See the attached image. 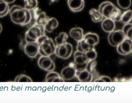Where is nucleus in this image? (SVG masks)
Segmentation results:
<instances>
[{"label":"nucleus","mask_w":132,"mask_h":103,"mask_svg":"<svg viewBox=\"0 0 132 103\" xmlns=\"http://www.w3.org/2000/svg\"><path fill=\"white\" fill-rule=\"evenodd\" d=\"M37 43L39 46V54L41 56H50L55 54L56 45L52 38L44 35L38 39Z\"/></svg>","instance_id":"f257e3e1"},{"label":"nucleus","mask_w":132,"mask_h":103,"mask_svg":"<svg viewBox=\"0 0 132 103\" xmlns=\"http://www.w3.org/2000/svg\"><path fill=\"white\" fill-rule=\"evenodd\" d=\"M9 13L13 23L23 26L26 18V9L19 5H13L10 8Z\"/></svg>","instance_id":"f03ea898"},{"label":"nucleus","mask_w":132,"mask_h":103,"mask_svg":"<svg viewBox=\"0 0 132 103\" xmlns=\"http://www.w3.org/2000/svg\"><path fill=\"white\" fill-rule=\"evenodd\" d=\"M44 26L35 24L26 32L25 40L26 43L37 42L38 39L45 35Z\"/></svg>","instance_id":"7ed1b4c3"},{"label":"nucleus","mask_w":132,"mask_h":103,"mask_svg":"<svg viewBox=\"0 0 132 103\" xmlns=\"http://www.w3.org/2000/svg\"><path fill=\"white\" fill-rule=\"evenodd\" d=\"M73 52V46L69 43L56 46L55 54L61 59H66L69 58Z\"/></svg>","instance_id":"20e7f679"},{"label":"nucleus","mask_w":132,"mask_h":103,"mask_svg":"<svg viewBox=\"0 0 132 103\" xmlns=\"http://www.w3.org/2000/svg\"><path fill=\"white\" fill-rule=\"evenodd\" d=\"M88 60L86 53L76 51L74 54V66L76 71H80L86 69Z\"/></svg>","instance_id":"39448f33"},{"label":"nucleus","mask_w":132,"mask_h":103,"mask_svg":"<svg viewBox=\"0 0 132 103\" xmlns=\"http://www.w3.org/2000/svg\"><path fill=\"white\" fill-rule=\"evenodd\" d=\"M126 38L125 35L122 30H114L110 32L108 36L109 44L113 46L117 47Z\"/></svg>","instance_id":"423d86ee"},{"label":"nucleus","mask_w":132,"mask_h":103,"mask_svg":"<svg viewBox=\"0 0 132 103\" xmlns=\"http://www.w3.org/2000/svg\"><path fill=\"white\" fill-rule=\"evenodd\" d=\"M39 46L37 42L26 43L24 47V51L25 54L29 58H35L39 54Z\"/></svg>","instance_id":"0eeeda50"},{"label":"nucleus","mask_w":132,"mask_h":103,"mask_svg":"<svg viewBox=\"0 0 132 103\" xmlns=\"http://www.w3.org/2000/svg\"><path fill=\"white\" fill-rule=\"evenodd\" d=\"M116 6L110 2L105 1L102 3L98 7V10L103 17L109 18V15Z\"/></svg>","instance_id":"6e6552de"},{"label":"nucleus","mask_w":132,"mask_h":103,"mask_svg":"<svg viewBox=\"0 0 132 103\" xmlns=\"http://www.w3.org/2000/svg\"><path fill=\"white\" fill-rule=\"evenodd\" d=\"M76 72L74 66H68L62 69L60 75L64 80H70L75 77Z\"/></svg>","instance_id":"1a4fd4ad"},{"label":"nucleus","mask_w":132,"mask_h":103,"mask_svg":"<svg viewBox=\"0 0 132 103\" xmlns=\"http://www.w3.org/2000/svg\"><path fill=\"white\" fill-rule=\"evenodd\" d=\"M68 5L72 12H78L84 9L85 1L84 0H68Z\"/></svg>","instance_id":"9d476101"},{"label":"nucleus","mask_w":132,"mask_h":103,"mask_svg":"<svg viewBox=\"0 0 132 103\" xmlns=\"http://www.w3.org/2000/svg\"><path fill=\"white\" fill-rule=\"evenodd\" d=\"M53 61L50 56H41L38 60V65L39 68L43 70L47 71Z\"/></svg>","instance_id":"9b49d317"},{"label":"nucleus","mask_w":132,"mask_h":103,"mask_svg":"<svg viewBox=\"0 0 132 103\" xmlns=\"http://www.w3.org/2000/svg\"><path fill=\"white\" fill-rule=\"evenodd\" d=\"M75 77L79 81L82 82H89L93 79L92 74L89 72L86 69L80 71H76Z\"/></svg>","instance_id":"f8f14e48"},{"label":"nucleus","mask_w":132,"mask_h":103,"mask_svg":"<svg viewBox=\"0 0 132 103\" xmlns=\"http://www.w3.org/2000/svg\"><path fill=\"white\" fill-rule=\"evenodd\" d=\"M101 26L105 32L110 33L114 30L116 27L115 22L109 18H105L102 21Z\"/></svg>","instance_id":"ddd939ff"},{"label":"nucleus","mask_w":132,"mask_h":103,"mask_svg":"<svg viewBox=\"0 0 132 103\" xmlns=\"http://www.w3.org/2000/svg\"><path fill=\"white\" fill-rule=\"evenodd\" d=\"M70 36L76 42H79L84 38L83 30L80 27L72 28L69 32Z\"/></svg>","instance_id":"4468645a"},{"label":"nucleus","mask_w":132,"mask_h":103,"mask_svg":"<svg viewBox=\"0 0 132 103\" xmlns=\"http://www.w3.org/2000/svg\"><path fill=\"white\" fill-rule=\"evenodd\" d=\"M83 39H84L88 44L93 47H94L99 42V36L98 35L91 32H88L85 34Z\"/></svg>","instance_id":"2eb2a0df"},{"label":"nucleus","mask_w":132,"mask_h":103,"mask_svg":"<svg viewBox=\"0 0 132 103\" xmlns=\"http://www.w3.org/2000/svg\"><path fill=\"white\" fill-rule=\"evenodd\" d=\"M45 81L47 82H62L64 80L58 73L54 71L48 72L45 76Z\"/></svg>","instance_id":"dca6fc26"},{"label":"nucleus","mask_w":132,"mask_h":103,"mask_svg":"<svg viewBox=\"0 0 132 103\" xmlns=\"http://www.w3.org/2000/svg\"><path fill=\"white\" fill-rule=\"evenodd\" d=\"M58 26V22L54 17H52L49 19L46 24L44 25L45 32L48 33L52 32Z\"/></svg>","instance_id":"f3484780"},{"label":"nucleus","mask_w":132,"mask_h":103,"mask_svg":"<svg viewBox=\"0 0 132 103\" xmlns=\"http://www.w3.org/2000/svg\"><path fill=\"white\" fill-rule=\"evenodd\" d=\"M93 48H94V47L90 45L84 39H82L77 42V45L76 47L77 51L86 53L91 50Z\"/></svg>","instance_id":"a211bd4d"},{"label":"nucleus","mask_w":132,"mask_h":103,"mask_svg":"<svg viewBox=\"0 0 132 103\" xmlns=\"http://www.w3.org/2000/svg\"><path fill=\"white\" fill-rule=\"evenodd\" d=\"M121 47L122 51L126 55L131 53L132 51V40L128 38H126L121 44Z\"/></svg>","instance_id":"6ab92c4d"},{"label":"nucleus","mask_w":132,"mask_h":103,"mask_svg":"<svg viewBox=\"0 0 132 103\" xmlns=\"http://www.w3.org/2000/svg\"><path fill=\"white\" fill-rule=\"evenodd\" d=\"M89 14L91 16L92 21L95 23H98L103 20V16L98 10L92 8L90 10Z\"/></svg>","instance_id":"aec40b11"},{"label":"nucleus","mask_w":132,"mask_h":103,"mask_svg":"<svg viewBox=\"0 0 132 103\" xmlns=\"http://www.w3.org/2000/svg\"><path fill=\"white\" fill-rule=\"evenodd\" d=\"M50 18L46 15V13L42 11L40 12L36 17V24L44 26L46 24Z\"/></svg>","instance_id":"412c9836"},{"label":"nucleus","mask_w":132,"mask_h":103,"mask_svg":"<svg viewBox=\"0 0 132 103\" xmlns=\"http://www.w3.org/2000/svg\"><path fill=\"white\" fill-rule=\"evenodd\" d=\"M10 8L4 0H0V17H4L9 12Z\"/></svg>","instance_id":"4be33fe9"},{"label":"nucleus","mask_w":132,"mask_h":103,"mask_svg":"<svg viewBox=\"0 0 132 103\" xmlns=\"http://www.w3.org/2000/svg\"><path fill=\"white\" fill-rule=\"evenodd\" d=\"M24 8L29 11L37 8L38 4L37 0H24Z\"/></svg>","instance_id":"5701e85b"},{"label":"nucleus","mask_w":132,"mask_h":103,"mask_svg":"<svg viewBox=\"0 0 132 103\" xmlns=\"http://www.w3.org/2000/svg\"><path fill=\"white\" fill-rule=\"evenodd\" d=\"M121 10L117 7H115L110 14L109 18L112 19L114 22H119L121 20Z\"/></svg>","instance_id":"b1692460"},{"label":"nucleus","mask_w":132,"mask_h":103,"mask_svg":"<svg viewBox=\"0 0 132 103\" xmlns=\"http://www.w3.org/2000/svg\"><path fill=\"white\" fill-rule=\"evenodd\" d=\"M68 38V35L65 32H61L57 36H56L55 38V40L56 42V45H59L63 44L67 42V39Z\"/></svg>","instance_id":"393cba45"},{"label":"nucleus","mask_w":132,"mask_h":103,"mask_svg":"<svg viewBox=\"0 0 132 103\" xmlns=\"http://www.w3.org/2000/svg\"><path fill=\"white\" fill-rule=\"evenodd\" d=\"M132 20V10H127L124 11L121 16V21L124 23H129Z\"/></svg>","instance_id":"a878e982"},{"label":"nucleus","mask_w":132,"mask_h":103,"mask_svg":"<svg viewBox=\"0 0 132 103\" xmlns=\"http://www.w3.org/2000/svg\"><path fill=\"white\" fill-rule=\"evenodd\" d=\"M96 61L95 60L88 61L87 64L86 69L90 73L93 74L95 72V67L96 66Z\"/></svg>","instance_id":"bb28decb"},{"label":"nucleus","mask_w":132,"mask_h":103,"mask_svg":"<svg viewBox=\"0 0 132 103\" xmlns=\"http://www.w3.org/2000/svg\"><path fill=\"white\" fill-rule=\"evenodd\" d=\"M119 6L123 9H127L130 7L131 4V0H117Z\"/></svg>","instance_id":"cd10ccee"},{"label":"nucleus","mask_w":132,"mask_h":103,"mask_svg":"<svg viewBox=\"0 0 132 103\" xmlns=\"http://www.w3.org/2000/svg\"><path fill=\"white\" fill-rule=\"evenodd\" d=\"M14 81L16 82H31L32 79L27 75L24 74H20L18 75L14 79Z\"/></svg>","instance_id":"c85d7f7f"},{"label":"nucleus","mask_w":132,"mask_h":103,"mask_svg":"<svg viewBox=\"0 0 132 103\" xmlns=\"http://www.w3.org/2000/svg\"><path fill=\"white\" fill-rule=\"evenodd\" d=\"M88 61L95 60L97 57V53L94 48L85 53Z\"/></svg>","instance_id":"c756f323"},{"label":"nucleus","mask_w":132,"mask_h":103,"mask_svg":"<svg viewBox=\"0 0 132 103\" xmlns=\"http://www.w3.org/2000/svg\"><path fill=\"white\" fill-rule=\"evenodd\" d=\"M26 18L23 26H26L27 24H28L30 22L31 20V17H32L31 12L29 10L26 9Z\"/></svg>","instance_id":"7c9ffc66"},{"label":"nucleus","mask_w":132,"mask_h":103,"mask_svg":"<svg viewBox=\"0 0 132 103\" xmlns=\"http://www.w3.org/2000/svg\"><path fill=\"white\" fill-rule=\"evenodd\" d=\"M95 81H105V82H110L112 81L111 79L109 77L107 76H102L96 79Z\"/></svg>","instance_id":"2f4dec72"},{"label":"nucleus","mask_w":132,"mask_h":103,"mask_svg":"<svg viewBox=\"0 0 132 103\" xmlns=\"http://www.w3.org/2000/svg\"><path fill=\"white\" fill-rule=\"evenodd\" d=\"M117 51L118 52V53L119 54H120V55H126L125 53L122 51V49H121V45L120 44L118 45L117 46Z\"/></svg>","instance_id":"473e14b6"},{"label":"nucleus","mask_w":132,"mask_h":103,"mask_svg":"<svg viewBox=\"0 0 132 103\" xmlns=\"http://www.w3.org/2000/svg\"><path fill=\"white\" fill-rule=\"evenodd\" d=\"M55 68V63H54V61H53V62L52 63V65L51 66L50 68L48 69L47 72H51V71H53L54 70Z\"/></svg>","instance_id":"72a5a7b5"},{"label":"nucleus","mask_w":132,"mask_h":103,"mask_svg":"<svg viewBox=\"0 0 132 103\" xmlns=\"http://www.w3.org/2000/svg\"><path fill=\"white\" fill-rule=\"evenodd\" d=\"M6 3H7L8 4H11V3H13V2H14V1L15 0H4Z\"/></svg>","instance_id":"f704fd0d"},{"label":"nucleus","mask_w":132,"mask_h":103,"mask_svg":"<svg viewBox=\"0 0 132 103\" xmlns=\"http://www.w3.org/2000/svg\"><path fill=\"white\" fill-rule=\"evenodd\" d=\"M2 30H3V28H2V26L1 25V24L0 23V34L1 33L2 31Z\"/></svg>","instance_id":"c9c22d12"},{"label":"nucleus","mask_w":132,"mask_h":103,"mask_svg":"<svg viewBox=\"0 0 132 103\" xmlns=\"http://www.w3.org/2000/svg\"><path fill=\"white\" fill-rule=\"evenodd\" d=\"M131 39L132 40V35H131V39Z\"/></svg>","instance_id":"e433bc0d"},{"label":"nucleus","mask_w":132,"mask_h":103,"mask_svg":"<svg viewBox=\"0 0 132 103\" xmlns=\"http://www.w3.org/2000/svg\"><path fill=\"white\" fill-rule=\"evenodd\" d=\"M131 54H132V51H131Z\"/></svg>","instance_id":"4c0bfd02"}]
</instances>
